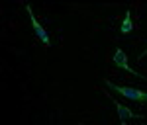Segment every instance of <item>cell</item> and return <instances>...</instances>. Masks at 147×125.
I'll list each match as a JSON object with an SVG mask.
<instances>
[{
  "label": "cell",
  "instance_id": "1",
  "mask_svg": "<svg viewBox=\"0 0 147 125\" xmlns=\"http://www.w3.org/2000/svg\"><path fill=\"white\" fill-rule=\"evenodd\" d=\"M104 84L110 88V90H114L116 94H122L124 98H127V100H134V102H147V92L139 90V88H129V86H118V84H114L112 80H104Z\"/></svg>",
  "mask_w": 147,
  "mask_h": 125
},
{
  "label": "cell",
  "instance_id": "2",
  "mask_svg": "<svg viewBox=\"0 0 147 125\" xmlns=\"http://www.w3.org/2000/svg\"><path fill=\"white\" fill-rule=\"evenodd\" d=\"M114 65L118 68H124L125 72H129V74H134V76H137V78L141 80H147V76H143V74H139L137 70H134V68L127 65V57H125V53L122 51V49H116V53H114Z\"/></svg>",
  "mask_w": 147,
  "mask_h": 125
},
{
  "label": "cell",
  "instance_id": "3",
  "mask_svg": "<svg viewBox=\"0 0 147 125\" xmlns=\"http://www.w3.org/2000/svg\"><path fill=\"white\" fill-rule=\"evenodd\" d=\"M26 12H28V16H30V22H32V27H34L37 39H39V41H43L45 45H49V35H47V31L41 27V23L37 22V18H35V14L32 12V6H30V4H26Z\"/></svg>",
  "mask_w": 147,
  "mask_h": 125
},
{
  "label": "cell",
  "instance_id": "4",
  "mask_svg": "<svg viewBox=\"0 0 147 125\" xmlns=\"http://www.w3.org/2000/svg\"><path fill=\"white\" fill-rule=\"evenodd\" d=\"M108 98L114 102L116 112H118V115H120V121H122V123H125V119H143V115L136 114V112H131L129 108H125V106H122L120 102H116V98H112V94H108Z\"/></svg>",
  "mask_w": 147,
  "mask_h": 125
},
{
  "label": "cell",
  "instance_id": "5",
  "mask_svg": "<svg viewBox=\"0 0 147 125\" xmlns=\"http://www.w3.org/2000/svg\"><path fill=\"white\" fill-rule=\"evenodd\" d=\"M122 33H131L134 31V22H131V10H125V16H124V22H122Z\"/></svg>",
  "mask_w": 147,
  "mask_h": 125
},
{
  "label": "cell",
  "instance_id": "6",
  "mask_svg": "<svg viewBox=\"0 0 147 125\" xmlns=\"http://www.w3.org/2000/svg\"><path fill=\"white\" fill-rule=\"evenodd\" d=\"M145 55H147V47H145V49H143V51H141V53H139V59H143V57H145Z\"/></svg>",
  "mask_w": 147,
  "mask_h": 125
},
{
  "label": "cell",
  "instance_id": "7",
  "mask_svg": "<svg viewBox=\"0 0 147 125\" xmlns=\"http://www.w3.org/2000/svg\"><path fill=\"white\" fill-rule=\"evenodd\" d=\"M79 125H84V123H79Z\"/></svg>",
  "mask_w": 147,
  "mask_h": 125
},
{
  "label": "cell",
  "instance_id": "8",
  "mask_svg": "<svg viewBox=\"0 0 147 125\" xmlns=\"http://www.w3.org/2000/svg\"><path fill=\"white\" fill-rule=\"evenodd\" d=\"M122 125H125V123H122Z\"/></svg>",
  "mask_w": 147,
  "mask_h": 125
}]
</instances>
